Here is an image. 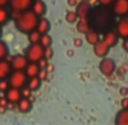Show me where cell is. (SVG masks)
Returning <instances> with one entry per match:
<instances>
[{
  "instance_id": "obj_1",
  "label": "cell",
  "mask_w": 128,
  "mask_h": 125,
  "mask_svg": "<svg viewBox=\"0 0 128 125\" xmlns=\"http://www.w3.org/2000/svg\"><path fill=\"white\" fill-rule=\"evenodd\" d=\"M38 22H39V16L28 9L17 13V16L15 17V26L24 34H28L31 31L35 30Z\"/></svg>"
},
{
  "instance_id": "obj_2",
  "label": "cell",
  "mask_w": 128,
  "mask_h": 125,
  "mask_svg": "<svg viewBox=\"0 0 128 125\" xmlns=\"http://www.w3.org/2000/svg\"><path fill=\"white\" fill-rule=\"evenodd\" d=\"M27 75L25 73V71H16L14 70V72L10 73L9 75V84L10 87L18 88V89H23L25 85L27 84Z\"/></svg>"
},
{
  "instance_id": "obj_3",
  "label": "cell",
  "mask_w": 128,
  "mask_h": 125,
  "mask_svg": "<svg viewBox=\"0 0 128 125\" xmlns=\"http://www.w3.org/2000/svg\"><path fill=\"white\" fill-rule=\"evenodd\" d=\"M26 57L28 58L30 61L38 62L42 58H44V47L40 42L31 43L26 50Z\"/></svg>"
},
{
  "instance_id": "obj_4",
  "label": "cell",
  "mask_w": 128,
  "mask_h": 125,
  "mask_svg": "<svg viewBox=\"0 0 128 125\" xmlns=\"http://www.w3.org/2000/svg\"><path fill=\"white\" fill-rule=\"evenodd\" d=\"M99 68H100V72L102 73V75L109 77L111 76L114 73V71H116V62L110 57H103L102 60L100 61Z\"/></svg>"
},
{
  "instance_id": "obj_5",
  "label": "cell",
  "mask_w": 128,
  "mask_h": 125,
  "mask_svg": "<svg viewBox=\"0 0 128 125\" xmlns=\"http://www.w3.org/2000/svg\"><path fill=\"white\" fill-rule=\"evenodd\" d=\"M28 58L26 57V55H16L12 58L10 60V65H12V70L16 71H24L26 68L27 64H28Z\"/></svg>"
},
{
  "instance_id": "obj_6",
  "label": "cell",
  "mask_w": 128,
  "mask_h": 125,
  "mask_svg": "<svg viewBox=\"0 0 128 125\" xmlns=\"http://www.w3.org/2000/svg\"><path fill=\"white\" fill-rule=\"evenodd\" d=\"M112 10L116 16L124 17L128 15V0H116L112 5Z\"/></svg>"
},
{
  "instance_id": "obj_7",
  "label": "cell",
  "mask_w": 128,
  "mask_h": 125,
  "mask_svg": "<svg viewBox=\"0 0 128 125\" xmlns=\"http://www.w3.org/2000/svg\"><path fill=\"white\" fill-rule=\"evenodd\" d=\"M33 4V0H10L9 5L12 9L16 13H20L27 10Z\"/></svg>"
},
{
  "instance_id": "obj_8",
  "label": "cell",
  "mask_w": 128,
  "mask_h": 125,
  "mask_svg": "<svg viewBox=\"0 0 128 125\" xmlns=\"http://www.w3.org/2000/svg\"><path fill=\"white\" fill-rule=\"evenodd\" d=\"M116 31L118 33L119 38H121V39L128 38V16L120 17V19L117 23Z\"/></svg>"
},
{
  "instance_id": "obj_9",
  "label": "cell",
  "mask_w": 128,
  "mask_h": 125,
  "mask_svg": "<svg viewBox=\"0 0 128 125\" xmlns=\"http://www.w3.org/2000/svg\"><path fill=\"white\" fill-rule=\"evenodd\" d=\"M93 50H94V53L96 57L103 58V57H106V55L109 53L110 47H109L103 40H99L93 46Z\"/></svg>"
},
{
  "instance_id": "obj_10",
  "label": "cell",
  "mask_w": 128,
  "mask_h": 125,
  "mask_svg": "<svg viewBox=\"0 0 128 125\" xmlns=\"http://www.w3.org/2000/svg\"><path fill=\"white\" fill-rule=\"evenodd\" d=\"M76 13L78 15V18L88 19L90 13H91V4L86 3V1L80 3L77 5V8H76Z\"/></svg>"
},
{
  "instance_id": "obj_11",
  "label": "cell",
  "mask_w": 128,
  "mask_h": 125,
  "mask_svg": "<svg viewBox=\"0 0 128 125\" xmlns=\"http://www.w3.org/2000/svg\"><path fill=\"white\" fill-rule=\"evenodd\" d=\"M102 40H103L110 48H112V47H114L117 43H118L119 35H118V33H117V31H112V30H110V31H106V33H104Z\"/></svg>"
},
{
  "instance_id": "obj_12",
  "label": "cell",
  "mask_w": 128,
  "mask_h": 125,
  "mask_svg": "<svg viewBox=\"0 0 128 125\" xmlns=\"http://www.w3.org/2000/svg\"><path fill=\"white\" fill-rule=\"evenodd\" d=\"M31 8H32V12L34 14H36L39 17L44 16V14L46 12V5L43 0H33V4H32Z\"/></svg>"
},
{
  "instance_id": "obj_13",
  "label": "cell",
  "mask_w": 128,
  "mask_h": 125,
  "mask_svg": "<svg viewBox=\"0 0 128 125\" xmlns=\"http://www.w3.org/2000/svg\"><path fill=\"white\" fill-rule=\"evenodd\" d=\"M22 97V89H18V88L10 87L6 91V98L8 99V101H12L14 103H16Z\"/></svg>"
},
{
  "instance_id": "obj_14",
  "label": "cell",
  "mask_w": 128,
  "mask_h": 125,
  "mask_svg": "<svg viewBox=\"0 0 128 125\" xmlns=\"http://www.w3.org/2000/svg\"><path fill=\"white\" fill-rule=\"evenodd\" d=\"M16 107L20 113H28L32 109V100L27 97H22L16 102Z\"/></svg>"
},
{
  "instance_id": "obj_15",
  "label": "cell",
  "mask_w": 128,
  "mask_h": 125,
  "mask_svg": "<svg viewBox=\"0 0 128 125\" xmlns=\"http://www.w3.org/2000/svg\"><path fill=\"white\" fill-rule=\"evenodd\" d=\"M10 73H12V65H10V62L6 61L5 59H1L0 60V80L9 77Z\"/></svg>"
},
{
  "instance_id": "obj_16",
  "label": "cell",
  "mask_w": 128,
  "mask_h": 125,
  "mask_svg": "<svg viewBox=\"0 0 128 125\" xmlns=\"http://www.w3.org/2000/svg\"><path fill=\"white\" fill-rule=\"evenodd\" d=\"M40 70H41V67L39 66V64L35 61H30L28 64H27L26 68H25V73H26V75L30 77H33V76H38V74H39Z\"/></svg>"
},
{
  "instance_id": "obj_17",
  "label": "cell",
  "mask_w": 128,
  "mask_h": 125,
  "mask_svg": "<svg viewBox=\"0 0 128 125\" xmlns=\"http://www.w3.org/2000/svg\"><path fill=\"white\" fill-rule=\"evenodd\" d=\"M50 27H51V24H50V22H49V19H46V17L39 18V22H38V25H36V30H38L40 33L41 34L49 33Z\"/></svg>"
},
{
  "instance_id": "obj_18",
  "label": "cell",
  "mask_w": 128,
  "mask_h": 125,
  "mask_svg": "<svg viewBox=\"0 0 128 125\" xmlns=\"http://www.w3.org/2000/svg\"><path fill=\"white\" fill-rule=\"evenodd\" d=\"M114 122L118 125H128V108H122L119 110L116 115Z\"/></svg>"
},
{
  "instance_id": "obj_19",
  "label": "cell",
  "mask_w": 128,
  "mask_h": 125,
  "mask_svg": "<svg viewBox=\"0 0 128 125\" xmlns=\"http://www.w3.org/2000/svg\"><path fill=\"white\" fill-rule=\"evenodd\" d=\"M85 39H86L87 43L91 44V46H94V44L96 43L98 41L100 40L98 32H96V31H94L93 29H90L88 31H87L86 33H85Z\"/></svg>"
},
{
  "instance_id": "obj_20",
  "label": "cell",
  "mask_w": 128,
  "mask_h": 125,
  "mask_svg": "<svg viewBox=\"0 0 128 125\" xmlns=\"http://www.w3.org/2000/svg\"><path fill=\"white\" fill-rule=\"evenodd\" d=\"M76 29H77V31L80 32V33L85 34L90 29H91V26H90V23H88V19L78 18L77 25H76Z\"/></svg>"
},
{
  "instance_id": "obj_21",
  "label": "cell",
  "mask_w": 128,
  "mask_h": 125,
  "mask_svg": "<svg viewBox=\"0 0 128 125\" xmlns=\"http://www.w3.org/2000/svg\"><path fill=\"white\" fill-rule=\"evenodd\" d=\"M41 82H42V80L40 79L39 76L30 77L28 82H27V87H28L32 91H36V90L40 88V85H41Z\"/></svg>"
},
{
  "instance_id": "obj_22",
  "label": "cell",
  "mask_w": 128,
  "mask_h": 125,
  "mask_svg": "<svg viewBox=\"0 0 128 125\" xmlns=\"http://www.w3.org/2000/svg\"><path fill=\"white\" fill-rule=\"evenodd\" d=\"M41 36H42V34L35 29L28 33V40L31 43H38V42H40V40H41Z\"/></svg>"
},
{
  "instance_id": "obj_23",
  "label": "cell",
  "mask_w": 128,
  "mask_h": 125,
  "mask_svg": "<svg viewBox=\"0 0 128 125\" xmlns=\"http://www.w3.org/2000/svg\"><path fill=\"white\" fill-rule=\"evenodd\" d=\"M40 43L42 44V46L44 47V48H46V47H51L52 46V38H51L50 34L46 33V34H42L41 36V40H40Z\"/></svg>"
},
{
  "instance_id": "obj_24",
  "label": "cell",
  "mask_w": 128,
  "mask_h": 125,
  "mask_svg": "<svg viewBox=\"0 0 128 125\" xmlns=\"http://www.w3.org/2000/svg\"><path fill=\"white\" fill-rule=\"evenodd\" d=\"M66 21H67L69 24H74V23H77L78 21V15L76 12H72V10H70V12H68L67 14H66Z\"/></svg>"
},
{
  "instance_id": "obj_25",
  "label": "cell",
  "mask_w": 128,
  "mask_h": 125,
  "mask_svg": "<svg viewBox=\"0 0 128 125\" xmlns=\"http://www.w3.org/2000/svg\"><path fill=\"white\" fill-rule=\"evenodd\" d=\"M8 17H9L8 10L5 7H0V25L5 24L8 21Z\"/></svg>"
},
{
  "instance_id": "obj_26",
  "label": "cell",
  "mask_w": 128,
  "mask_h": 125,
  "mask_svg": "<svg viewBox=\"0 0 128 125\" xmlns=\"http://www.w3.org/2000/svg\"><path fill=\"white\" fill-rule=\"evenodd\" d=\"M7 53H8V48L6 46V43L2 42V41H0V60L5 59Z\"/></svg>"
},
{
  "instance_id": "obj_27",
  "label": "cell",
  "mask_w": 128,
  "mask_h": 125,
  "mask_svg": "<svg viewBox=\"0 0 128 125\" xmlns=\"http://www.w3.org/2000/svg\"><path fill=\"white\" fill-rule=\"evenodd\" d=\"M53 55H54V52H53V49L51 48V47H46V48H44V58H46V60L52 59Z\"/></svg>"
},
{
  "instance_id": "obj_28",
  "label": "cell",
  "mask_w": 128,
  "mask_h": 125,
  "mask_svg": "<svg viewBox=\"0 0 128 125\" xmlns=\"http://www.w3.org/2000/svg\"><path fill=\"white\" fill-rule=\"evenodd\" d=\"M10 84H9V81H7L6 79L0 80V91H7L9 89Z\"/></svg>"
},
{
  "instance_id": "obj_29",
  "label": "cell",
  "mask_w": 128,
  "mask_h": 125,
  "mask_svg": "<svg viewBox=\"0 0 128 125\" xmlns=\"http://www.w3.org/2000/svg\"><path fill=\"white\" fill-rule=\"evenodd\" d=\"M114 1H116V0H98V3L101 6H103V7H108V6H110V5H114Z\"/></svg>"
},
{
  "instance_id": "obj_30",
  "label": "cell",
  "mask_w": 128,
  "mask_h": 125,
  "mask_svg": "<svg viewBox=\"0 0 128 125\" xmlns=\"http://www.w3.org/2000/svg\"><path fill=\"white\" fill-rule=\"evenodd\" d=\"M38 76H39L42 81H44V80L46 79V76H48V71H46V68H41L40 72H39V74H38Z\"/></svg>"
},
{
  "instance_id": "obj_31",
  "label": "cell",
  "mask_w": 128,
  "mask_h": 125,
  "mask_svg": "<svg viewBox=\"0 0 128 125\" xmlns=\"http://www.w3.org/2000/svg\"><path fill=\"white\" fill-rule=\"evenodd\" d=\"M31 92H32V90L30 89L28 87L27 88H23L22 89V96L23 97H27V98H30V97H31Z\"/></svg>"
},
{
  "instance_id": "obj_32",
  "label": "cell",
  "mask_w": 128,
  "mask_h": 125,
  "mask_svg": "<svg viewBox=\"0 0 128 125\" xmlns=\"http://www.w3.org/2000/svg\"><path fill=\"white\" fill-rule=\"evenodd\" d=\"M38 64H39V66L41 68H46V65H48V60H46V58H42L41 60H39V61H38Z\"/></svg>"
},
{
  "instance_id": "obj_33",
  "label": "cell",
  "mask_w": 128,
  "mask_h": 125,
  "mask_svg": "<svg viewBox=\"0 0 128 125\" xmlns=\"http://www.w3.org/2000/svg\"><path fill=\"white\" fill-rule=\"evenodd\" d=\"M121 107H122V108H128V98H127V96H125L122 98V100H121Z\"/></svg>"
},
{
  "instance_id": "obj_34",
  "label": "cell",
  "mask_w": 128,
  "mask_h": 125,
  "mask_svg": "<svg viewBox=\"0 0 128 125\" xmlns=\"http://www.w3.org/2000/svg\"><path fill=\"white\" fill-rule=\"evenodd\" d=\"M67 3L70 7H75V6H77L78 4H80L78 3V0H67Z\"/></svg>"
},
{
  "instance_id": "obj_35",
  "label": "cell",
  "mask_w": 128,
  "mask_h": 125,
  "mask_svg": "<svg viewBox=\"0 0 128 125\" xmlns=\"http://www.w3.org/2000/svg\"><path fill=\"white\" fill-rule=\"evenodd\" d=\"M122 47H124V49H125V50L128 52V38H127V39H124Z\"/></svg>"
},
{
  "instance_id": "obj_36",
  "label": "cell",
  "mask_w": 128,
  "mask_h": 125,
  "mask_svg": "<svg viewBox=\"0 0 128 125\" xmlns=\"http://www.w3.org/2000/svg\"><path fill=\"white\" fill-rule=\"evenodd\" d=\"M46 70L48 71V73H52V71H53V65H52V64H49V62H48V65H46Z\"/></svg>"
},
{
  "instance_id": "obj_37",
  "label": "cell",
  "mask_w": 128,
  "mask_h": 125,
  "mask_svg": "<svg viewBox=\"0 0 128 125\" xmlns=\"http://www.w3.org/2000/svg\"><path fill=\"white\" fill-rule=\"evenodd\" d=\"M74 42H75V46L76 47H80V46H82V43H83V41L80 40V39H75V41H74Z\"/></svg>"
},
{
  "instance_id": "obj_38",
  "label": "cell",
  "mask_w": 128,
  "mask_h": 125,
  "mask_svg": "<svg viewBox=\"0 0 128 125\" xmlns=\"http://www.w3.org/2000/svg\"><path fill=\"white\" fill-rule=\"evenodd\" d=\"M10 0H0V7H5L7 4H9Z\"/></svg>"
},
{
  "instance_id": "obj_39",
  "label": "cell",
  "mask_w": 128,
  "mask_h": 125,
  "mask_svg": "<svg viewBox=\"0 0 128 125\" xmlns=\"http://www.w3.org/2000/svg\"><path fill=\"white\" fill-rule=\"evenodd\" d=\"M120 92H121V94L125 97V96H127V93H128V89H127V88H121Z\"/></svg>"
},
{
  "instance_id": "obj_40",
  "label": "cell",
  "mask_w": 128,
  "mask_h": 125,
  "mask_svg": "<svg viewBox=\"0 0 128 125\" xmlns=\"http://www.w3.org/2000/svg\"><path fill=\"white\" fill-rule=\"evenodd\" d=\"M0 35H1V27H0Z\"/></svg>"
}]
</instances>
